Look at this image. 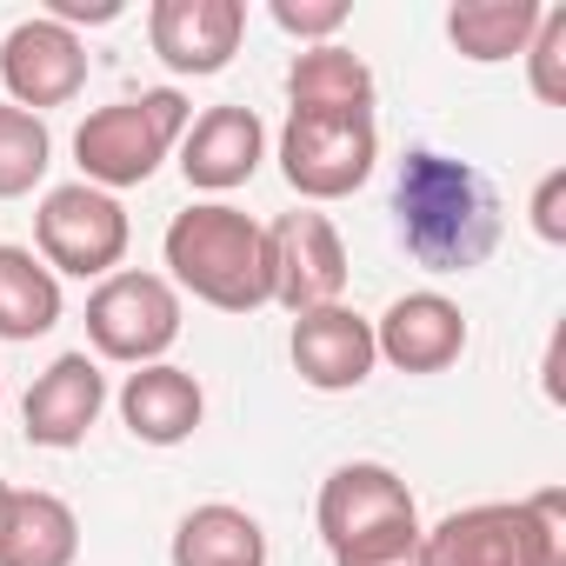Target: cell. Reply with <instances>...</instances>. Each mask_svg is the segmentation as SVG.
Instances as JSON below:
<instances>
[{
	"instance_id": "cell-1",
	"label": "cell",
	"mask_w": 566,
	"mask_h": 566,
	"mask_svg": "<svg viewBox=\"0 0 566 566\" xmlns=\"http://www.w3.org/2000/svg\"><path fill=\"white\" fill-rule=\"evenodd\" d=\"M394 227L400 247L427 273H473L500 247V193L473 160L413 147L394 180Z\"/></svg>"
},
{
	"instance_id": "cell-2",
	"label": "cell",
	"mask_w": 566,
	"mask_h": 566,
	"mask_svg": "<svg viewBox=\"0 0 566 566\" xmlns=\"http://www.w3.org/2000/svg\"><path fill=\"white\" fill-rule=\"evenodd\" d=\"M167 273L174 287L220 314H260L266 307V227L247 220L227 200H193L187 213L167 220Z\"/></svg>"
},
{
	"instance_id": "cell-3",
	"label": "cell",
	"mask_w": 566,
	"mask_h": 566,
	"mask_svg": "<svg viewBox=\"0 0 566 566\" xmlns=\"http://www.w3.org/2000/svg\"><path fill=\"white\" fill-rule=\"evenodd\" d=\"M427 566H566V493L460 506L427 533Z\"/></svg>"
},
{
	"instance_id": "cell-4",
	"label": "cell",
	"mask_w": 566,
	"mask_h": 566,
	"mask_svg": "<svg viewBox=\"0 0 566 566\" xmlns=\"http://www.w3.org/2000/svg\"><path fill=\"white\" fill-rule=\"evenodd\" d=\"M187 127H193V107H187V94H174V87H154V94L94 107V114L81 120V134H74L81 180L101 187V193L147 187V180L160 174V160L180 147Z\"/></svg>"
},
{
	"instance_id": "cell-5",
	"label": "cell",
	"mask_w": 566,
	"mask_h": 566,
	"mask_svg": "<svg viewBox=\"0 0 566 566\" xmlns=\"http://www.w3.org/2000/svg\"><path fill=\"white\" fill-rule=\"evenodd\" d=\"M87 340L101 360L120 367H154L180 340V287L167 273L120 266L87 294Z\"/></svg>"
},
{
	"instance_id": "cell-6",
	"label": "cell",
	"mask_w": 566,
	"mask_h": 566,
	"mask_svg": "<svg viewBox=\"0 0 566 566\" xmlns=\"http://www.w3.org/2000/svg\"><path fill=\"white\" fill-rule=\"evenodd\" d=\"M34 240H41V260H48L54 280H61V273H74V280H107V273H120L134 227H127L120 193H101V187H87V180H67V187H54V193L41 200Z\"/></svg>"
},
{
	"instance_id": "cell-7",
	"label": "cell",
	"mask_w": 566,
	"mask_h": 566,
	"mask_svg": "<svg viewBox=\"0 0 566 566\" xmlns=\"http://www.w3.org/2000/svg\"><path fill=\"white\" fill-rule=\"evenodd\" d=\"M380 127L374 120H327V114H287L280 127V174L301 200H347L374 180Z\"/></svg>"
},
{
	"instance_id": "cell-8",
	"label": "cell",
	"mask_w": 566,
	"mask_h": 566,
	"mask_svg": "<svg viewBox=\"0 0 566 566\" xmlns=\"http://www.w3.org/2000/svg\"><path fill=\"white\" fill-rule=\"evenodd\" d=\"M347 294V247L327 213H280L266 227V301L294 321L314 307H340Z\"/></svg>"
},
{
	"instance_id": "cell-9",
	"label": "cell",
	"mask_w": 566,
	"mask_h": 566,
	"mask_svg": "<svg viewBox=\"0 0 566 566\" xmlns=\"http://www.w3.org/2000/svg\"><path fill=\"white\" fill-rule=\"evenodd\" d=\"M0 81H8V101L28 107V114L67 107L87 87V41L74 28L34 14V21H21L8 41H0Z\"/></svg>"
},
{
	"instance_id": "cell-10",
	"label": "cell",
	"mask_w": 566,
	"mask_h": 566,
	"mask_svg": "<svg viewBox=\"0 0 566 566\" xmlns=\"http://www.w3.org/2000/svg\"><path fill=\"white\" fill-rule=\"evenodd\" d=\"M240 34H247V8H240V0H154V8H147L154 54L174 74H193V81L220 74L240 54Z\"/></svg>"
},
{
	"instance_id": "cell-11",
	"label": "cell",
	"mask_w": 566,
	"mask_h": 566,
	"mask_svg": "<svg viewBox=\"0 0 566 566\" xmlns=\"http://www.w3.org/2000/svg\"><path fill=\"white\" fill-rule=\"evenodd\" d=\"M314 520H321L327 553H340V546H354V539H367V533H380V526H394V520H420V506H413V486H407L394 467H380V460H347V467L327 473Z\"/></svg>"
},
{
	"instance_id": "cell-12",
	"label": "cell",
	"mask_w": 566,
	"mask_h": 566,
	"mask_svg": "<svg viewBox=\"0 0 566 566\" xmlns=\"http://www.w3.org/2000/svg\"><path fill=\"white\" fill-rule=\"evenodd\" d=\"M374 354L400 374H447L460 354H467V314L420 287V294H400L380 321H374Z\"/></svg>"
},
{
	"instance_id": "cell-13",
	"label": "cell",
	"mask_w": 566,
	"mask_h": 566,
	"mask_svg": "<svg viewBox=\"0 0 566 566\" xmlns=\"http://www.w3.org/2000/svg\"><path fill=\"white\" fill-rule=\"evenodd\" d=\"M107 407V374L94 354H61L21 400V420H28V440L48 447V453H67L87 440V427L101 420Z\"/></svg>"
},
{
	"instance_id": "cell-14",
	"label": "cell",
	"mask_w": 566,
	"mask_h": 566,
	"mask_svg": "<svg viewBox=\"0 0 566 566\" xmlns=\"http://www.w3.org/2000/svg\"><path fill=\"white\" fill-rule=\"evenodd\" d=\"M260 160H266V127H260V114L253 107H207L187 134H180V174H187V187H200V193H233V187H247L253 174H260Z\"/></svg>"
},
{
	"instance_id": "cell-15",
	"label": "cell",
	"mask_w": 566,
	"mask_h": 566,
	"mask_svg": "<svg viewBox=\"0 0 566 566\" xmlns=\"http://www.w3.org/2000/svg\"><path fill=\"white\" fill-rule=\"evenodd\" d=\"M287 354H294V374L314 387V394H354L367 374H374V321H360L354 307H314L294 321L287 334Z\"/></svg>"
},
{
	"instance_id": "cell-16",
	"label": "cell",
	"mask_w": 566,
	"mask_h": 566,
	"mask_svg": "<svg viewBox=\"0 0 566 566\" xmlns=\"http://www.w3.org/2000/svg\"><path fill=\"white\" fill-rule=\"evenodd\" d=\"M200 413H207V394H200V380H193L187 367H174V360L134 367L127 387H120V420H127V433L147 440V447H180V440H193Z\"/></svg>"
},
{
	"instance_id": "cell-17",
	"label": "cell",
	"mask_w": 566,
	"mask_h": 566,
	"mask_svg": "<svg viewBox=\"0 0 566 566\" xmlns=\"http://www.w3.org/2000/svg\"><path fill=\"white\" fill-rule=\"evenodd\" d=\"M287 101L294 114H327V120H374V67L327 41V48H301L287 67Z\"/></svg>"
},
{
	"instance_id": "cell-18",
	"label": "cell",
	"mask_w": 566,
	"mask_h": 566,
	"mask_svg": "<svg viewBox=\"0 0 566 566\" xmlns=\"http://www.w3.org/2000/svg\"><path fill=\"white\" fill-rule=\"evenodd\" d=\"M81 559V520L61 493H14L8 533H0V566H74Z\"/></svg>"
},
{
	"instance_id": "cell-19",
	"label": "cell",
	"mask_w": 566,
	"mask_h": 566,
	"mask_svg": "<svg viewBox=\"0 0 566 566\" xmlns=\"http://www.w3.org/2000/svg\"><path fill=\"white\" fill-rule=\"evenodd\" d=\"M167 559L174 566H266V526L227 500H207L174 526Z\"/></svg>"
},
{
	"instance_id": "cell-20",
	"label": "cell",
	"mask_w": 566,
	"mask_h": 566,
	"mask_svg": "<svg viewBox=\"0 0 566 566\" xmlns=\"http://www.w3.org/2000/svg\"><path fill=\"white\" fill-rule=\"evenodd\" d=\"M539 14H546L539 0H460V8H447V41H453L467 61L493 67V61L526 54Z\"/></svg>"
},
{
	"instance_id": "cell-21",
	"label": "cell",
	"mask_w": 566,
	"mask_h": 566,
	"mask_svg": "<svg viewBox=\"0 0 566 566\" xmlns=\"http://www.w3.org/2000/svg\"><path fill=\"white\" fill-rule=\"evenodd\" d=\"M61 327V280L28 247H0V340H41Z\"/></svg>"
},
{
	"instance_id": "cell-22",
	"label": "cell",
	"mask_w": 566,
	"mask_h": 566,
	"mask_svg": "<svg viewBox=\"0 0 566 566\" xmlns=\"http://www.w3.org/2000/svg\"><path fill=\"white\" fill-rule=\"evenodd\" d=\"M54 167V134L41 114L14 107V101H0V200H21L48 180Z\"/></svg>"
},
{
	"instance_id": "cell-23",
	"label": "cell",
	"mask_w": 566,
	"mask_h": 566,
	"mask_svg": "<svg viewBox=\"0 0 566 566\" xmlns=\"http://www.w3.org/2000/svg\"><path fill=\"white\" fill-rule=\"evenodd\" d=\"M526 81L546 107H566V8H546L526 41Z\"/></svg>"
},
{
	"instance_id": "cell-24",
	"label": "cell",
	"mask_w": 566,
	"mask_h": 566,
	"mask_svg": "<svg viewBox=\"0 0 566 566\" xmlns=\"http://www.w3.org/2000/svg\"><path fill=\"white\" fill-rule=\"evenodd\" d=\"M334 566H427V526L420 520H394V526L340 546Z\"/></svg>"
},
{
	"instance_id": "cell-25",
	"label": "cell",
	"mask_w": 566,
	"mask_h": 566,
	"mask_svg": "<svg viewBox=\"0 0 566 566\" xmlns=\"http://www.w3.org/2000/svg\"><path fill=\"white\" fill-rule=\"evenodd\" d=\"M273 28H287L294 41H314V48H327L340 28H347V0H273Z\"/></svg>"
},
{
	"instance_id": "cell-26",
	"label": "cell",
	"mask_w": 566,
	"mask_h": 566,
	"mask_svg": "<svg viewBox=\"0 0 566 566\" xmlns=\"http://www.w3.org/2000/svg\"><path fill=\"white\" fill-rule=\"evenodd\" d=\"M533 233L546 247H566V167H553L539 187H533Z\"/></svg>"
},
{
	"instance_id": "cell-27",
	"label": "cell",
	"mask_w": 566,
	"mask_h": 566,
	"mask_svg": "<svg viewBox=\"0 0 566 566\" xmlns=\"http://www.w3.org/2000/svg\"><path fill=\"white\" fill-rule=\"evenodd\" d=\"M48 21H61V28H107V21H120V0H48Z\"/></svg>"
},
{
	"instance_id": "cell-28",
	"label": "cell",
	"mask_w": 566,
	"mask_h": 566,
	"mask_svg": "<svg viewBox=\"0 0 566 566\" xmlns=\"http://www.w3.org/2000/svg\"><path fill=\"white\" fill-rule=\"evenodd\" d=\"M8 500H14V486H8V480H0V533H8Z\"/></svg>"
},
{
	"instance_id": "cell-29",
	"label": "cell",
	"mask_w": 566,
	"mask_h": 566,
	"mask_svg": "<svg viewBox=\"0 0 566 566\" xmlns=\"http://www.w3.org/2000/svg\"><path fill=\"white\" fill-rule=\"evenodd\" d=\"M0 407H8V380H0Z\"/></svg>"
}]
</instances>
